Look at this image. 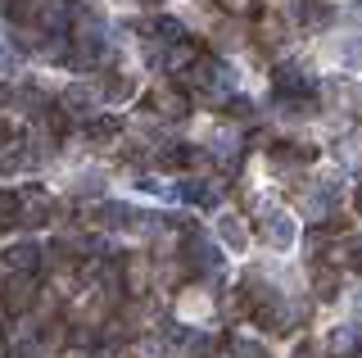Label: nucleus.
Masks as SVG:
<instances>
[{"instance_id":"1","label":"nucleus","mask_w":362,"mask_h":358,"mask_svg":"<svg viewBox=\"0 0 362 358\" xmlns=\"http://www.w3.org/2000/svg\"><path fill=\"white\" fill-rule=\"evenodd\" d=\"M190 82H195L199 91H209V96H231L235 91V69L222 64V59H204V64L190 69Z\"/></svg>"},{"instance_id":"2","label":"nucleus","mask_w":362,"mask_h":358,"mask_svg":"<svg viewBox=\"0 0 362 358\" xmlns=\"http://www.w3.org/2000/svg\"><path fill=\"white\" fill-rule=\"evenodd\" d=\"M258 227H263V241L272 245V250H290L294 245V218L286 214V209H263V218H258Z\"/></svg>"},{"instance_id":"3","label":"nucleus","mask_w":362,"mask_h":358,"mask_svg":"<svg viewBox=\"0 0 362 358\" xmlns=\"http://www.w3.org/2000/svg\"><path fill=\"white\" fill-rule=\"evenodd\" d=\"M313 73L303 69V64H286V69H276V100H303L313 91Z\"/></svg>"},{"instance_id":"4","label":"nucleus","mask_w":362,"mask_h":358,"mask_svg":"<svg viewBox=\"0 0 362 358\" xmlns=\"http://www.w3.org/2000/svg\"><path fill=\"white\" fill-rule=\"evenodd\" d=\"M5 267H9V272H37V267H41V250L32 241L9 245V250H5Z\"/></svg>"},{"instance_id":"5","label":"nucleus","mask_w":362,"mask_h":358,"mask_svg":"<svg viewBox=\"0 0 362 358\" xmlns=\"http://www.w3.org/2000/svg\"><path fill=\"white\" fill-rule=\"evenodd\" d=\"M37 299V286H32V272H9V290H5V304L14 308V313H23Z\"/></svg>"},{"instance_id":"6","label":"nucleus","mask_w":362,"mask_h":358,"mask_svg":"<svg viewBox=\"0 0 362 358\" xmlns=\"http://www.w3.org/2000/svg\"><path fill=\"white\" fill-rule=\"evenodd\" d=\"M150 105H154V114H163V118H186L190 100H186V91H177V86H173V91H158Z\"/></svg>"},{"instance_id":"7","label":"nucleus","mask_w":362,"mask_h":358,"mask_svg":"<svg viewBox=\"0 0 362 358\" xmlns=\"http://www.w3.org/2000/svg\"><path fill=\"white\" fill-rule=\"evenodd\" d=\"M294 18L308 28H326L331 23V5H322V0H294Z\"/></svg>"},{"instance_id":"8","label":"nucleus","mask_w":362,"mask_h":358,"mask_svg":"<svg viewBox=\"0 0 362 358\" xmlns=\"http://www.w3.org/2000/svg\"><path fill=\"white\" fill-rule=\"evenodd\" d=\"M118 132H122V118L118 114H95V118L86 122V137L90 141H113Z\"/></svg>"},{"instance_id":"9","label":"nucleus","mask_w":362,"mask_h":358,"mask_svg":"<svg viewBox=\"0 0 362 358\" xmlns=\"http://www.w3.org/2000/svg\"><path fill=\"white\" fill-rule=\"evenodd\" d=\"M186 204H218V186H209V182H181V191H177Z\"/></svg>"},{"instance_id":"10","label":"nucleus","mask_w":362,"mask_h":358,"mask_svg":"<svg viewBox=\"0 0 362 358\" xmlns=\"http://www.w3.org/2000/svg\"><path fill=\"white\" fill-rule=\"evenodd\" d=\"M218 236H222V245H231V254H240L245 250V227H240V218H218Z\"/></svg>"},{"instance_id":"11","label":"nucleus","mask_w":362,"mask_h":358,"mask_svg":"<svg viewBox=\"0 0 362 358\" xmlns=\"http://www.w3.org/2000/svg\"><path fill=\"white\" fill-rule=\"evenodd\" d=\"M154 37L163 41V46H181V41H186V28L177 23V18H168V14H158L154 18Z\"/></svg>"},{"instance_id":"12","label":"nucleus","mask_w":362,"mask_h":358,"mask_svg":"<svg viewBox=\"0 0 362 358\" xmlns=\"http://www.w3.org/2000/svg\"><path fill=\"white\" fill-rule=\"evenodd\" d=\"M100 218H105L109 227H141V222H136L141 214H132L127 204H105V209H100Z\"/></svg>"},{"instance_id":"13","label":"nucleus","mask_w":362,"mask_h":358,"mask_svg":"<svg viewBox=\"0 0 362 358\" xmlns=\"http://www.w3.org/2000/svg\"><path fill=\"white\" fill-rule=\"evenodd\" d=\"M59 105L68 109V114H86V109H90V91H86V86H68V91L59 96Z\"/></svg>"},{"instance_id":"14","label":"nucleus","mask_w":362,"mask_h":358,"mask_svg":"<svg viewBox=\"0 0 362 358\" xmlns=\"http://www.w3.org/2000/svg\"><path fill=\"white\" fill-rule=\"evenodd\" d=\"M313 286H317V295H322V299H335L339 295V272H331V267H317V272H313Z\"/></svg>"},{"instance_id":"15","label":"nucleus","mask_w":362,"mask_h":358,"mask_svg":"<svg viewBox=\"0 0 362 358\" xmlns=\"http://www.w3.org/2000/svg\"><path fill=\"white\" fill-rule=\"evenodd\" d=\"M231 358H267V350L258 340H245V335H235L231 340Z\"/></svg>"},{"instance_id":"16","label":"nucleus","mask_w":362,"mask_h":358,"mask_svg":"<svg viewBox=\"0 0 362 358\" xmlns=\"http://www.w3.org/2000/svg\"><path fill=\"white\" fill-rule=\"evenodd\" d=\"M226 114H235V118H249V114H254V105H249L245 96H226Z\"/></svg>"},{"instance_id":"17","label":"nucleus","mask_w":362,"mask_h":358,"mask_svg":"<svg viewBox=\"0 0 362 358\" xmlns=\"http://www.w3.org/2000/svg\"><path fill=\"white\" fill-rule=\"evenodd\" d=\"M132 91H136V86L127 82V77H118V82H109V100H127Z\"/></svg>"},{"instance_id":"18","label":"nucleus","mask_w":362,"mask_h":358,"mask_svg":"<svg viewBox=\"0 0 362 358\" xmlns=\"http://www.w3.org/2000/svg\"><path fill=\"white\" fill-rule=\"evenodd\" d=\"M222 9H231V14H254V0H222Z\"/></svg>"},{"instance_id":"19","label":"nucleus","mask_w":362,"mask_h":358,"mask_svg":"<svg viewBox=\"0 0 362 358\" xmlns=\"http://www.w3.org/2000/svg\"><path fill=\"white\" fill-rule=\"evenodd\" d=\"M349 254H354V267H362V241H349Z\"/></svg>"},{"instance_id":"20","label":"nucleus","mask_w":362,"mask_h":358,"mask_svg":"<svg viewBox=\"0 0 362 358\" xmlns=\"http://www.w3.org/2000/svg\"><path fill=\"white\" fill-rule=\"evenodd\" d=\"M0 358H9V340H5V335H0Z\"/></svg>"},{"instance_id":"21","label":"nucleus","mask_w":362,"mask_h":358,"mask_svg":"<svg viewBox=\"0 0 362 358\" xmlns=\"http://www.w3.org/2000/svg\"><path fill=\"white\" fill-rule=\"evenodd\" d=\"M5 137H9V122H5V118H0V141H5Z\"/></svg>"},{"instance_id":"22","label":"nucleus","mask_w":362,"mask_h":358,"mask_svg":"<svg viewBox=\"0 0 362 358\" xmlns=\"http://www.w3.org/2000/svg\"><path fill=\"white\" fill-rule=\"evenodd\" d=\"M95 358H113V350H100V354H95Z\"/></svg>"},{"instance_id":"23","label":"nucleus","mask_w":362,"mask_h":358,"mask_svg":"<svg viewBox=\"0 0 362 358\" xmlns=\"http://www.w3.org/2000/svg\"><path fill=\"white\" fill-rule=\"evenodd\" d=\"M354 308H358V322H362V295H358V304H354Z\"/></svg>"},{"instance_id":"24","label":"nucleus","mask_w":362,"mask_h":358,"mask_svg":"<svg viewBox=\"0 0 362 358\" xmlns=\"http://www.w3.org/2000/svg\"><path fill=\"white\" fill-rule=\"evenodd\" d=\"M358 204H362V200H358Z\"/></svg>"}]
</instances>
